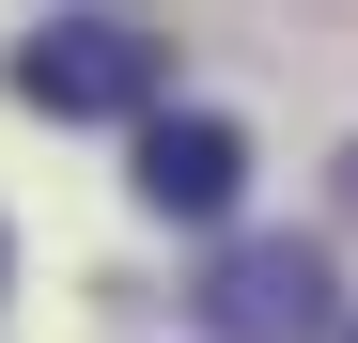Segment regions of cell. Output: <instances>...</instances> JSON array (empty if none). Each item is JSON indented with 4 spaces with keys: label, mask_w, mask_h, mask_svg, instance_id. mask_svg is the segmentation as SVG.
<instances>
[{
    "label": "cell",
    "mask_w": 358,
    "mask_h": 343,
    "mask_svg": "<svg viewBox=\"0 0 358 343\" xmlns=\"http://www.w3.org/2000/svg\"><path fill=\"white\" fill-rule=\"evenodd\" d=\"M203 328H218V343H327V328H343V297H327V250H296V234L218 250V281H203Z\"/></svg>",
    "instance_id": "cell-2"
},
{
    "label": "cell",
    "mask_w": 358,
    "mask_h": 343,
    "mask_svg": "<svg viewBox=\"0 0 358 343\" xmlns=\"http://www.w3.org/2000/svg\"><path fill=\"white\" fill-rule=\"evenodd\" d=\"M125 188H141L156 218H234V188H250V141H234L218 109H156V125H141V156H125Z\"/></svg>",
    "instance_id": "cell-3"
},
{
    "label": "cell",
    "mask_w": 358,
    "mask_h": 343,
    "mask_svg": "<svg viewBox=\"0 0 358 343\" xmlns=\"http://www.w3.org/2000/svg\"><path fill=\"white\" fill-rule=\"evenodd\" d=\"M171 94V47L156 31H109V16H63L16 47V109H47V125H156Z\"/></svg>",
    "instance_id": "cell-1"
},
{
    "label": "cell",
    "mask_w": 358,
    "mask_h": 343,
    "mask_svg": "<svg viewBox=\"0 0 358 343\" xmlns=\"http://www.w3.org/2000/svg\"><path fill=\"white\" fill-rule=\"evenodd\" d=\"M0 265H16V250H0Z\"/></svg>",
    "instance_id": "cell-4"
}]
</instances>
